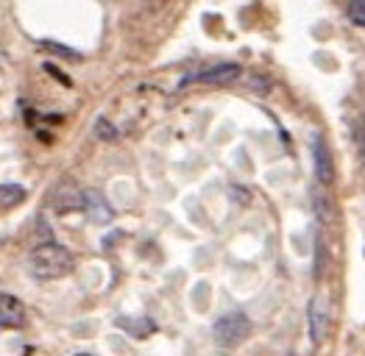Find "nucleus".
<instances>
[{"mask_svg":"<svg viewBox=\"0 0 365 356\" xmlns=\"http://www.w3.org/2000/svg\"><path fill=\"white\" fill-rule=\"evenodd\" d=\"M29 267L36 278L53 281V278H61V276L73 273L76 259H73V253L64 245H59V242H42V245H36L31 251Z\"/></svg>","mask_w":365,"mask_h":356,"instance_id":"1","label":"nucleus"},{"mask_svg":"<svg viewBox=\"0 0 365 356\" xmlns=\"http://www.w3.org/2000/svg\"><path fill=\"white\" fill-rule=\"evenodd\" d=\"M212 334H215V342L220 348H237L240 342L248 340V334H251V320L245 318L243 312H229V315L217 318Z\"/></svg>","mask_w":365,"mask_h":356,"instance_id":"2","label":"nucleus"},{"mask_svg":"<svg viewBox=\"0 0 365 356\" xmlns=\"http://www.w3.org/2000/svg\"><path fill=\"white\" fill-rule=\"evenodd\" d=\"M309 340L315 345H321L327 340V331H329V300L327 295H315L309 300Z\"/></svg>","mask_w":365,"mask_h":356,"instance_id":"3","label":"nucleus"},{"mask_svg":"<svg viewBox=\"0 0 365 356\" xmlns=\"http://www.w3.org/2000/svg\"><path fill=\"white\" fill-rule=\"evenodd\" d=\"M240 64H217V67H210V70H204V73H198V75H192V78H187V81H201V84H217V87H223V84H232V81H237L240 78Z\"/></svg>","mask_w":365,"mask_h":356,"instance_id":"4","label":"nucleus"},{"mask_svg":"<svg viewBox=\"0 0 365 356\" xmlns=\"http://www.w3.org/2000/svg\"><path fill=\"white\" fill-rule=\"evenodd\" d=\"M23 323H26V306H23V300L9 295V293H3L0 295V326L20 328Z\"/></svg>","mask_w":365,"mask_h":356,"instance_id":"5","label":"nucleus"},{"mask_svg":"<svg viewBox=\"0 0 365 356\" xmlns=\"http://www.w3.org/2000/svg\"><path fill=\"white\" fill-rule=\"evenodd\" d=\"M84 211H87V217H90L92 223H98V226H106L115 217L112 206L106 204V198L98 189H87L84 192Z\"/></svg>","mask_w":365,"mask_h":356,"instance_id":"6","label":"nucleus"},{"mask_svg":"<svg viewBox=\"0 0 365 356\" xmlns=\"http://www.w3.org/2000/svg\"><path fill=\"white\" fill-rule=\"evenodd\" d=\"M312 162H315V176L321 184H332L335 178V170H332V153L327 148V142L321 137H315L312 142Z\"/></svg>","mask_w":365,"mask_h":356,"instance_id":"7","label":"nucleus"},{"mask_svg":"<svg viewBox=\"0 0 365 356\" xmlns=\"http://www.w3.org/2000/svg\"><path fill=\"white\" fill-rule=\"evenodd\" d=\"M26 187L20 184H0V209H11L26 201Z\"/></svg>","mask_w":365,"mask_h":356,"instance_id":"8","label":"nucleus"},{"mask_svg":"<svg viewBox=\"0 0 365 356\" xmlns=\"http://www.w3.org/2000/svg\"><path fill=\"white\" fill-rule=\"evenodd\" d=\"M346 14H349V20H351L354 26H363L365 28V0H351Z\"/></svg>","mask_w":365,"mask_h":356,"instance_id":"9","label":"nucleus"},{"mask_svg":"<svg viewBox=\"0 0 365 356\" xmlns=\"http://www.w3.org/2000/svg\"><path fill=\"white\" fill-rule=\"evenodd\" d=\"M95 134H98V140H109V142H112V140L118 137L115 125H112V122H109L106 117H101L98 122H95Z\"/></svg>","mask_w":365,"mask_h":356,"instance_id":"10","label":"nucleus"},{"mask_svg":"<svg viewBox=\"0 0 365 356\" xmlns=\"http://www.w3.org/2000/svg\"><path fill=\"white\" fill-rule=\"evenodd\" d=\"M45 48H51V51H56V53H61V56H67V59H81L76 51H67L64 45H56V42H45Z\"/></svg>","mask_w":365,"mask_h":356,"instance_id":"11","label":"nucleus"},{"mask_svg":"<svg viewBox=\"0 0 365 356\" xmlns=\"http://www.w3.org/2000/svg\"><path fill=\"white\" fill-rule=\"evenodd\" d=\"M78 356H92V354H78Z\"/></svg>","mask_w":365,"mask_h":356,"instance_id":"12","label":"nucleus"}]
</instances>
